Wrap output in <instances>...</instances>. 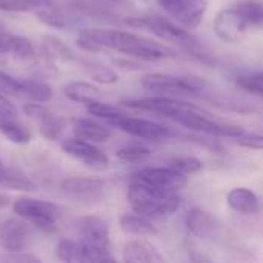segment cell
<instances>
[{"mask_svg": "<svg viewBox=\"0 0 263 263\" xmlns=\"http://www.w3.org/2000/svg\"><path fill=\"white\" fill-rule=\"evenodd\" d=\"M171 120H174L176 123L193 129L196 133L200 134H206V136H216V137H234L239 139L240 136L247 134V131L242 126L237 125H227V123H220L216 122L213 119H210L203 111H200L197 106L186 103L179 108L171 117Z\"/></svg>", "mask_w": 263, "mask_h": 263, "instance_id": "3", "label": "cell"}, {"mask_svg": "<svg viewBox=\"0 0 263 263\" xmlns=\"http://www.w3.org/2000/svg\"><path fill=\"white\" fill-rule=\"evenodd\" d=\"M17 117H18V111L15 105L6 97L5 92H0V123L17 120Z\"/></svg>", "mask_w": 263, "mask_h": 263, "instance_id": "35", "label": "cell"}, {"mask_svg": "<svg viewBox=\"0 0 263 263\" xmlns=\"http://www.w3.org/2000/svg\"><path fill=\"white\" fill-rule=\"evenodd\" d=\"M128 202L134 213L146 217H160L176 213L182 203V199L179 193L154 190L131 179L128 186Z\"/></svg>", "mask_w": 263, "mask_h": 263, "instance_id": "2", "label": "cell"}, {"mask_svg": "<svg viewBox=\"0 0 263 263\" xmlns=\"http://www.w3.org/2000/svg\"><path fill=\"white\" fill-rule=\"evenodd\" d=\"M72 131H74V137L92 142V143H100L109 139L111 131L97 123L96 120L91 119H74L72 120Z\"/></svg>", "mask_w": 263, "mask_h": 263, "instance_id": "19", "label": "cell"}, {"mask_svg": "<svg viewBox=\"0 0 263 263\" xmlns=\"http://www.w3.org/2000/svg\"><path fill=\"white\" fill-rule=\"evenodd\" d=\"M0 92H5L6 96H18L20 94V80L0 71Z\"/></svg>", "mask_w": 263, "mask_h": 263, "instance_id": "36", "label": "cell"}, {"mask_svg": "<svg viewBox=\"0 0 263 263\" xmlns=\"http://www.w3.org/2000/svg\"><path fill=\"white\" fill-rule=\"evenodd\" d=\"M52 3H54V0H0V12L37 14L39 11L45 9L46 6H49Z\"/></svg>", "mask_w": 263, "mask_h": 263, "instance_id": "25", "label": "cell"}, {"mask_svg": "<svg viewBox=\"0 0 263 263\" xmlns=\"http://www.w3.org/2000/svg\"><path fill=\"white\" fill-rule=\"evenodd\" d=\"M12 211L20 219L28 222L31 227L45 233L55 231L60 219V210L57 205L48 200L26 197V196L17 197L12 202Z\"/></svg>", "mask_w": 263, "mask_h": 263, "instance_id": "5", "label": "cell"}, {"mask_svg": "<svg viewBox=\"0 0 263 263\" xmlns=\"http://www.w3.org/2000/svg\"><path fill=\"white\" fill-rule=\"evenodd\" d=\"M123 260L128 263H156L165 262L160 251L143 239L128 240L123 247Z\"/></svg>", "mask_w": 263, "mask_h": 263, "instance_id": "16", "label": "cell"}, {"mask_svg": "<svg viewBox=\"0 0 263 263\" xmlns=\"http://www.w3.org/2000/svg\"><path fill=\"white\" fill-rule=\"evenodd\" d=\"M12 35L5 31V28L0 25V54H8L11 51V42H12Z\"/></svg>", "mask_w": 263, "mask_h": 263, "instance_id": "38", "label": "cell"}, {"mask_svg": "<svg viewBox=\"0 0 263 263\" xmlns=\"http://www.w3.org/2000/svg\"><path fill=\"white\" fill-rule=\"evenodd\" d=\"M31 239V228L28 222L18 219H8L0 225V245L9 253H22Z\"/></svg>", "mask_w": 263, "mask_h": 263, "instance_id": "15", "label": "cell"}, {"mask_svg": "<svg viewBox=\"0 0 263 263\" xmlns=\"http://www.w3.org/2000/svg\"><path fill=\"white\" fill-rule=\"evenodd\" d=\"M133 180L140 182L154 190L166 193H180L188 185V176L179 173L177 170L168 166L160 168H142L131 176Z\"/></svg>", "mask_w": 263, "mask_h": 263, "instance_id": "8", "label": "cell"}, {"mask_svg": "<svg viewBox=\"0 0 263 263\" xmlns=\"http://www.w3.org/2000/svg\"><path fill=\"white\" fill-rule=\"evenodd\" d=\"M11 200H9V197L8 196H5V194H0V206H5V205H8Z\"/></svg>", "mask_w": 263, "mask_h": 263, "instance_id": "39", "label": "cell"}, {"mask_svg": "<svg viewBox=\"0 0 263 263\" xmlns=\"http://www.w3.org/2000/svg\"><path fill=\"white\" fill-rule=\"evenodd\" d=\"M86 109L91 116L94 117H99V119H103V120H108V122H116L117 119L126 116L120 108L114 106V105H109V103H105V102H100V100H94V102H89L86 105Z\"/></svg>", "mask_w": 263, "mask_h": 263, "instance_id": "29", "label": "cell"}, {"mask_svg": "<svg viewBox=\"0 0 263 263\" xmlns=\"http://www.w3.org/2000/svg\"><path fill=\"white\" fill-rule=\"evenodd\" d=\"M228 206L243 216H254L260 210L259 197L250 188H233L227 194Z\"/></svg>", "mask_w": 263, "mask_h": 263, "instance_id": "17", "label": "cell"}, {"mask_svg": "<svg viewBox=\"0 0 263 263\" xmlns=\"http://www.w3.org/2000/svg\"><path fill=\"white\" fill-rule=\"evenodd\" d=\"M77 46L82 51L97 52L103 49H112L131 59L142 62H160L170 57H176V52L157 42L129 31L86 28L82 29L77 37Z\"/></svg>", "mask_w": 263, "mask_h": 263, "instance_id": "1", "label": "cell"}, {"mask_svg": "<svg viewBox=\"0 0 263 263\" xmlns=\"http://www.w3.org/2000/svg\"><path fill=\"white\" fill-rule=\"evenodd\" d=\"M250 26L234 8L220 9L214 17V32L227 43H240L250 34Z\"/></svg>", "mask_w": 263, "mask_h": 263, "instance_id": "11", "label": "cell"}, {"mask_svg": "<svg viewBox=\"0 0 263 263\" xmlns=\"http://www.w3.org/2000/svg\"><path fill=\"white\" fill-rule=\"evenodd\" d=\"M63 94L66 99L72 100V102H77V103H85L88 105L89 102H94V100H99L100 97V89L89 83V82H71L68 83L65 88H63Z\"/></svg>", "mask_w": 263, "mask_h": 263, "instance_id": "21", "label": "cell"}, {"mask_svg": "<svg viewBox=\"0 0 263 263\" xmlns=\"http://www.w3.org/2000/svg\"><path fill=\"white\" fill-rule=\"evenodd\" d=\"M171 168L177 170L179 173L185 174V176H191L196 174L202 170V162L196 157H179L174 159L168 163Z\"/></svg>", "mask_w": 263, "mask_h": 263, "instance_id": "34", "label": "cell"}, {"mask_svg": "<svg viewBox=\"0 0 263 263\" xmlns=\"http://www.w3.org/2000/svg\"><path fill=\"white\" fill-rule=\"evenodd\" d=\"M0 186L18 190V191H34L35 190V183L29 177H26L18 170L3 166L2 162H0Z\"/></svg>", "mask_w": 263, "mask_h": 263, "instance_id": "23", "label": "cell"}, {"mask_svg": "<svg viewBox=\"0 0 263 263\" xmlns=\"http://www.w3.org/2000/svg\"><path fill=\"white\" fill-rule=\"evenodd\" d=\"M145 89L162 96H197L203 92L208 83L196 76H173V74H145L140 79Z\"/></svg>", "mask_w": 263, "mask_h": 263, "instance_id": "4", "label": "cell"}, {"mask_svg": "<svg viewBox=\"0 0 263 263\" xmlns=\"http://www.w3.org/2000/svg\"><path fill=\"white\" fill-rule=\"evenodd\" d=\"M126 23L136 28H146L162 42L177 45L188 51H193L199 46L197 39L190 31H186L185 26H179L174 22L159 15L134 17V18H128Z\"/></svg>", "mask_w": 263, "mask_h": 263, "instance_id": "6", "label": "cell"}, {"mask_svg": "<svg viewBox=\"0 0 263 263\" xmlns=\"http://www.w3.org/2000/svg\"><path fill=\"white\" fill-rule=\"evenodd\" d=\"M18 97H26L31 102L46 103L52 99V88L42 80L23 79V80H20Z\"/></svg>", "mask_w": 263, "mask_h": 263, "instance_id": "22", "label": "cell"}, {"mask_svg": "<svg viewBox=\"0 0 263 263\" xmlns=\"http://www.w3.org/2000/svg\"><path fill=\"white\" fill-rule=\"evenodd\" d=\"M62 193L82 205H97L108 196V183L96 177H68L60 185Z\"/></svg>", "mask_w": 263, "mask_h": 263, "instance_id": "7", "label": "cell"}, {"mask_svg": "<svg viewBox=\"0 0 263 263\" xmlns=\"http://www.w3.org/2000/svg\"><path fill=\"white\" fill-rule=\"evenodd\" d=\"M108 2H119V0H108Z\"/></svg>", "mask_w": 263, "mask_h": 263, "instance_id": "40", "label": "cell"}, {"mask_svg": "<svg viewBox=\"0 0 263 263\" xmlns=\"http://www.w3.org/2000/svg\"><path fill=\"white\" fill-rule=\"evenodd\" d=\"M77 233L79 239L85 247L97 248V250H108L111 251L109 242V227L106 220L99 216H86L77 222Z\"/></svg>", "mask_w": 263, "mask_h": 263, "instance_id": "13", "label": "cell"}, {"mask_svg": "<svg viewBox=\"0 0 263 263\" xmlns=\"http://www.w3.org/2000/svg\"><path fill=\"white\" fill-rule=\"evenodd\" d=\"M112 125H116L119 129H122L123 133L133 137L149 140V142H165L173 136L171 129L165 125H160L148 119L128 117V114L112 122Z\"/></svg>", "mask_w": 263, "mask_h": 263, "instance_id": "12", "label": "cell"}, {"mask_svg": "<svg viewBox=\"0 0 263 263\" xmlns=\"http://www.w3.org/2000/svg\"><path fill=\"white\" fill-rule=\"evenodd\" d=\"M35 17H37L42 23H45V25H48V26H52V28H65V26L68 25V23H66V17L62 14V11L57 8L55 3H52V5L46 6L45 9L39 11V12L35 14Z\"/></svg>", "mask_w": 263, "mask_h": 263, "instance_id": "32", "label": "cell"}, {"mask_svg": "<svg viewBox=\"0 0 263 263\" xmlns=\"http://www.w3.org/2000/svg\"><path fill=\"white\" fill-rule=\"evenodd\" d=\"M236 9L250 29H263V0H242L236 5Z\"/></svg>", "mask_w": 263, "mask_h": 263, "instance_id": "24", "label": "cell"}, {"mask_svg": "<svg viewBox=\"0 0 263 263\" xmlns=\"http://www.w3.org/2000/svg\"><path fill=\"white\" fill-rule=\"evenodd\" d=\"M82 65H83V69L85 72L97 83L100 85H114L119 82V74L102 65V63H97V62H91V60H82Z\"/></svg>", "mask_w": 263, "mask_h": 263, "instance_id": "26", "label": "cell"}, {"mask_svg": "<svg viewBox=\"0 0 263 263\" xmlns=\"http://www.w3.org/2000/svg\"><path fill=\"white\" fill-rule=\"evenodd\" d=\"M236 86L242 91L263 96V72H253L236 79Z\"/></svg>", "mask_w": 263, "mask_h": 263, "instance_id": "33", "label": "cell"}, {"mask_svg": "<svg viewBox=\"0 0 263 263\" xmlns=\"http://www.w3.org/2000/svg\"><path fill=\"white\" fill-rule=\"evenodd\" d=\"M0 133L6 140L15 145H28L31 142V131L18 120H9L0 123Z\"/></svg>", "mask_w": 263, "mask_h": 263, "instance_id": "28", "label": "cell"}, {"mask_svg": "<svg viewBox=\"0 0 263 263\" xmlns=\"http://www.w3.org/2000/svg\"><path fill=\"white\" fill-rule=\"evenodd\" d=\"M185 222H186L188 231L193 236L203 239V240H219L225 234V228L220 223V220L202 208L191 210L186 214Z\"/></svg>", "mask_w": 263, "mask_h": 263, "instance_id": "14", "label": "cell"}, {"mask_svg": "<svg viewBox=\"0 0 263 263\" xmlns=\"http://www.w3.org/2000/svg\"><path fill=\"white\" fill-rule=\"evenodd\" d=\"M35 123L39 125L40 134L46 140H57L62 134V129H63L62 120L59 117H55L51 111H48L45 116H42Z\"/></svg>", "mask_w": 263, "mask_h": 263, "instance_id": "30", "label": "cell"}, {"mask_svg": "<svg viewBox=\"0 0 263 263\" xmlns=\"http://www.w3.org/2000/svg\"><path fill=\"white\" fill-rule=\"evenodd\" d=\"M116 156L123 162L139 163V162H145L146 159L151 157V149L140 143H128V145L122 146L116 153Z\"/></svg>", "mask_w": 263, "mask_h": 263, "instance_id": "31", "label": "cell"}, {"mask_svg": "<svg viewBox=\"0 0 263 263\" xmlns=\"http://www.w3.org/2000/svg\"><path fill=\"white\" fill-rule=\"evenodd\" d=\"M159 6L186 29L197 28L208 9L206 0H157Z\"/></svg>", "mask_w": 263, "mask_h": 263, "instance_id": "9", "label": "cell"}, {"mask_svg": "<svg viewBox=\"0 0 263 263\" xmlns=\"http://www.w3.org/2000/svg\"><path fill=\"white\" fill-rule=\"evenodd\" d=\"M119 227L125 234L136 237H151L157 234V228L149 220V217L136 214H123L119 219Z\"/></svg>", "mask_w": 263, "mask_h": 263, "instance_id": "18", "label": "cell"}, {"mask_svg": "<svg viewBox=\"0 0 263 263\" xmlns=\"http://www.w3.org/2000/svg\"><path fill=\"white\" fill-rule=\"evenodd\" d=\"M237 143L248 149L263 151V136L262 134H243L237 139Z\"/></svg>", "mask_w": 263, "mask_h": 263, "instance_id": "37", "label": "cell"}, {"mask_svg": "<svg viewBox=\"0 0 263 263\" xmlns=\"http://www.w3.org/2000/svg\"><path fill=\"white\" fill-rule=\"evenodd\" d=\"M55 256L62 262H83V247H82L80 240H72V239L63 237L57 242Z\"/></svg>", "mask_w": 263, "mask_h": 263, "instance_id": "27", "label": "cell"}, {"mask_svg": "<svg viewBox=\"0 0 263 263\" xmlns=\"http://www.w3.org/2000/svg\"><path fill=\"white\" fill-rule=\"evenodd\" d=\"M62 149L65 154L79 160L82 165H85L92 171H103L109 166L108 156L100 148H97L92 142L72 137L62 143Z\"/></svg>", "mask_w": 263, "mask_h": 263, "instance_id": "10", "label": "cell"}, {"mask_svg": "<svg viewBox=\"0 0 263 263\" xmlns=\"http://www.w3.org/2000/svg\"><path fill=\"white\" fill-rule=\"evenodd\" d=\"M40 46H42L43 55L52 62H72V60H76L74 52L69 49V46L52 34H43L40 39Z\"/></svg>", "mask_w": 263, "mask_h": 263, "instance_id": "20", "label": "cell"}]
</instances>
